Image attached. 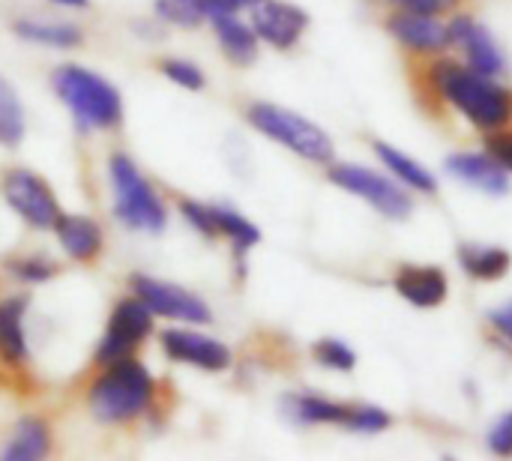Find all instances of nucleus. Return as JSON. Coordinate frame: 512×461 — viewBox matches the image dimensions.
Wrapping results in <instances>:
<instances>
[{
    "label": "nucleus",
    "mask_w": 512,
    "mask_h": 461,
    "mask_svg": "<svg viewBox=\"0 0 512 461\" xmlns=\"http://www.w3.org/2000/svg\"><path fill=\"white\" fill-rule=\"evenodd\" d=\"M3 198L30 228L48 231L60 219V204L54 198V189L27 168H12L3 177Z\"/></svg>",
    "instance_id": "0eeeda50"
},
{
    "label": "nucleus",
    "mask_w": 512,
    "mask_h": 461,
    "mask_svg": "<svg viewBox=\"0 0 512 461\" xmlns=\"http://www.w3.org/2000/svg\"><path fill=\"white\" fill-rule=\"evenodd\" d=\"M156 396L153 375L132 357L111 363L87 393V405L99 423H129L141 417Z\"/></svg>",
    "instance_id": "7ed1b4c3"
},
{
    "label": "nucleus",
    "mask_w": 512,
    "mask_h": 461,
    "mask_svg": "<svg viewBox=\"0 0 512 461\" xmlns=\"http://www.w3.org/2000/svg\"><path fill=\"white\" fill-rule=\"evenodd\" d=\"M213 219H216V231L234 243L237 255L249 252V249L261 240V231H258L246 216H240V213L231 210V207H213Z\"/></svg>",
    "instance_id": "b1692460"
},
{
    "label": "nucleus",
    "mask_w": 512,
    "mask_h": 461,
    "mask_svg": "<svg viewBox=\"0 0 512 461\" xmlns=\"http://www.w3.org/2000/svg\"><path fill=\"white\" fill-rule=\"evenodd\" d=\"M162 72L174 84H180L186 90H201L204 87V72L195 63H189V60H162Z\"/></svg>",
    "instance_id": "cd10ccee"
},
{
    "label": "nucleus",
    "mask_w": 512,
    "mask_h": 461,
    "mask_svg": "<svg viewBox=\"0 0 512 461\" xmlns=\"http://www.w3.org/2000/svg\"><path fill=\"white\" fill-rule=\"evenodd\" d=\"M24 300L12 297L0 303V357L9 366H21L27 360V339H24Z\"/></svg>",
    "instance_id": "6ab92c4d"
},
{
    "label": "nucleus",
    "mask_w": 512,
    "mask_h": 461,
    "mask_svg": "<svg viewBox=\"0 0 512 461\" xmlns=\"http://www.w3.org/2000/svg\"><path fill=\"white\" fill-rule=\"evenodd\" d=\"M54 93L72 111L78 129H117L123 123V99L120 90L102 75L66 63L51 75Z\"/></svg>",
    "instance_id": "f03ea898"
},
{
    "label": "nucleus",
    "mask_w": 512,
    "mask_h": 461,
    "mask_svg": "<svg viewBox=\"0 0 512 461\" xmlns=\"http://www.w3.org/2000/svg\"><path fill=\"white\" fill-rule=\"evenodd\" d=\"M285 414L300 426H345L351 417V405H339L321 396H288Z\"/></svg>",
    "instance_id": "a211bd4d"
},
{
    "label": "nucleus",
    "mask_w": 512,
    "mask_h": 461,
    "mask_svg": "<svg viewBox=\"0 0 512 461\" xmlns=\"http://www.w3.org/2000/svg\"><path fill=\"white\" fill-rule=\"evenodd\" d=\"M183 3H186V6H192V9H198L201 15H207V12H204V0H183Z\"/></svg>",
    "instance_id": "58836bf2"
},
{
    "label": "nucleus",
    "mask_w": 512,
    "mask_h": 461,
    "mask_svg": "<svg viewBox=\"0 0 512 461\" xmlns=\"http://www.w3.org/2000/svg\"><path fill=\"white\" fill-rule=\"evenodd\" d=\"M489 450L501 459H510L512 456V414H504L495 429L489 432Z\"/></svg>",
    "instance_id": "473e14b6"
},
{
    "label": "nucleus",
    "mask_w": 512,
    "mask_h": 461,
    "mask_svg": "<svg viewBox=\"0 0 512 461\" xmlns=\"http://www.w3.org/2000/svg\"><path fill=\"white\" fill-rule=\"evenodd\" d=\"M315 360L327 369H336V372H351L357 366V357L348 345H342L339 339H321L315 348H312Z\"/></svg>",
    "instance_id": "a878e982"
},
{
    "label": "nucleus",
    "mask_w": 512,
    "mask_h": 461,
    "mask_svg": "<svg viewBox=\"0 0 512 461\" xmlns=\"http://www.w3.org/2000/svg\"><path fill=\"white\" fill-rule=\"evenodd\" d=\"M255 0H204V12L207 18L213 15H237L243 9H252Z\"/></svg>",
    "instance_id": "72a5a7b5"
},
{
    "label": "nucleus",
    "mask_w": 512,
    "mask_h": 461,
    "mask_svg": "<svg viewBox=\"0 0 512 461\" xmlns=\"http://www.w3.org/2000/svg\"><path fill=\"white\" fill-rule=\"evenodd\" d=\"M387 3H393L396 9H405V12H420V15H435L438 12L435 0H387Z\"/></svg>",
    "instance_id": "c9c22d12"
},
{
    "label": "nucleus",
    "mask_w": 512,
    "mask_h": 461,
    "mask_svg": "<svg viewBox=\"0 0 512 461\" xmlns=\"http://www.w3.org/2000/svg\"><path fill=\"white\" fill-rule=\"evenodd\" d=\"M153 333V312L147 309L144 300L132 297V300H120L111 312L105 339L96 351V363L111 366L117 360L132 357V351Z\"/></svg>",
    "instance_id": "6e6552de"
},
{
    "label": "nucleus",
    "mask_w": 512,
    "mask_h": 461,
    "mask_svg": "<svg viewBox=\"0 0 512 461\" xmlns=\"http://www.w3.org/2000/svg\"><path fill=\"white\" fill-rule=\"evenodd\" d=\"M462 0H435V6H438V12L444 9V12H450V9H456Z\"/></svg>",
    "instance_id": "e433bc0d"
},
{
    "label": "nucleus",
    "mask_w": 512,
    "mask_h": 461,
    "mask_svg": "<svg viewBox=\"0 0 512 461\" xmlns=\"http://www.w3.org/2000/svg\"><path fill=\"white\" fill-rule=\"evenodd\" d=\"M387 30L399 39V45L408 54H417V57H435L444 48H450V30L435 15L396 9L387 18Z\"/></svg>",
    "instance_id": "f8f14e48"
},
{
    "label": "nucleus",
    "mask_w": 512,
    "mask_h": 461,
    "mask_svg": "<svg viewBox=\"0 0 512 461\" xmlns=\"http://www.w3.org/2000/svg\"><path fill=\"white\" fill-rule=\"evenodd\" d=\"M51 450V432L42 420H21L15 426V435L9 447L3 450L6 461H36Z\"/></svg>",
    "instance_id": "412c9836"
},
{
    "label": "nucleus",
    "mask_w": 512,
    "mask_h": 461,
    "mask_svg": "<svg viewBox=\"0 0 512 461\" xmlns=\"http://www.w3.org/2000/svg\"><path fill=\"white\" fill-rule=\"evenodd\" d=\"M486 153L492 159H498L507 171H512V126L498 129V132H486Z\"/></svg>",
    "instance_id": "2f4dec72"
},
{
    "label": "nucleus",
    "mask_w": 512,
    "mask_h": 461,
    "mask_svg": "<svg viewBox=\"0 0 512 461\" xmlns=\"http://www.w3.org/2000/svg\"><path fill=\"white\" fill-rule=\"evenodd\" d=\"M447 168L459 180H465V183H471L489 195H507L510 192L507 168L498 159H492L489 153H456L447 159Z\"/></svg>",
    "instance_id": "2eb2a0df"
},
{
    "label": "nucleus",
    "mask_w": 512,
    "mask_h": 461,
    "mask_svg": "<svg viewBox=\"0 0 512 461\" xmlns=\"http://www.w3.org/2000/svg\"><path fill=\"white\" fill-rule=\"evenodd\" d=\"M180 210H183L186 222H189L192 228H198L204 237L219 234V231H216V219H213V207H204V204H198V201H183Z\"/></svg>",
    "instance_id": "7c9ffc66"
},
{
    "label": "nucleus",
    "mask_w": 512,
    "mask_h": 461,
    "mask_svg": "<svg viewBox=\"0 0 512 461\" xmlns=\"http://www.w3.org/2000/svg\"><path fill=\"white\" fill-rule=\"evenodd\" d=\"M108 171H111V186H114V216L135 231L159 234L168 222V210L162 198L156 195V189L141 177L138 165L129 156L114 153L108 162Z\"/></svg>",
    "instance_id": "20e7f679"
},
{
    "label": "nucleus",
    "mask_w": 512,
    "mask_h": 461,
    "mask_svg": "<svg viewBox=\"0 0 512 461\" xmlns=\"http://www.w3.org/2000/svg\"><path fill=\"white\" fill-rule=\"evenodd\" d=\"M447 30H450V45L462 48L471 69H477L486 78L507 75V60H504L501 48L495 45V39L489 36V30L483 24H477L471 15H456L447 24Z\"/></svg>",
    "instance_id": "9d476101"
},
{
    "label": "nucleus",
    "mask_w": 512,
    "mask_h": 461,
    "mask_svg": "<svg viewBox=\"0 0 512 461\" xmlns=\"http://www.w3.org/2000/svg\"><path fill=\"white\" fill-rule=\"evenodd\" d=\"M489 324H492V330H495L501 339H507L512 345V303L501 306V309H492V312H489Z\"/></svg>",
    "instance_id": "f704fd0d"
},
{
    "label": "nucleus",
    "mask_w": 512,
    "mask_h": 461,
    "mask_svg": "<svg viewBox=\"0 0 512 461\" xmlns=\"http://www.w3.org/2000/svg\"><path fill=\"white\" fill-rule=\"evenodd\" d=\"M21 138H24V111L18 93L6 78H0V144L18 147Z\"/></svg>",
    "instance_id": "393cba45"
},
{
    "label": "nucleus",
    "mask_w": 512,
    "mask_h": 461,
    "mask_svg": "<svg viewBox=\"0 0 512 461\" xmlns=\"http://www.w3.org/2000/svg\"><path fill=\"white\" fill-rule=\"evenodd\" d=\"M63 252L72 261H93L102 249V228L87 216H63L54 225Z\"/></svg>",
    "instance_id": "dca6fc26"
},
{
    "label": "nucleus",
    "mask_w": 512,
    "mask_h": 461,
    "mask_svg": "<svg viewBox=\"0 0 512 461\" xmlns=\"http://www.w3.org/2000/svg\"><path fill=\"white\" fill-rule=\"evenodd\" d=\"M327 177L339 189H348V192L360 195L363 201H369L387 219H408L414 210V201L402 186H396L393 180H387L363 165H333Z\"/></svg>",
    "instance_id": "423d86ee"
},
{
    "label": "nucleus",
    "mask_w": 512,
    "mask_h": 461,
    "mask_svg": "<svg viewBox=\"0 0 512 461\" xmlns=\"http://www.w3.org/2000/svg\"><path fill=\"white\" fill-rule=\"evenodd\" d=\"M15 33L21 39H27V42L54 45V48H72V45H81V39H84L81 27L66 24V21H30V18H21V21H15Z\"/></svg>",
    "instance_id": "5701e85b"
},
{
    "label": "nucleus",
    "mask_w": 512,
    "mask_h": 461,
    "mask_svg": "<svg viewBox=\"0 0 512 461\" xmlns=\"http://www.w3.org/2000/svg\"><path fill=\"white\" fill-rule=\"evenodd\" d=\"M156 12L171 21V24H180V27H195L204 15L192 6H186L183 0H156Z\"/></svg>",
    "instance_id": "c85d7f7f"
},
{
    "label": "nucleus",
    "mask_w": 512,
    "mask_h": 461,
    "mask_svg": "<svg viewBox=\"0 0 512 461\" xmlns=\"http://www.w3.org/2000/svg\"><path fill=\"white\" fill-rule=\"evenodd\" d=\"M51 3H60V6H75V9H84L87 0H51Z\"/></svg>",
    "instance_id": "4c0bfd02"
},
{
    "label": "nucleus",
    "mask_w": 512,
    "mask_h": 461,
    "mask_svg": "<svg viewBox=\"0 0 512 461\" xmlns=\"http://www.w3.org/2000/svg\"><path fill=\"white\" fill-rule=\"evenodd\" d=\"M249 123L258 132H264L267 138L279 141L282 147H288L291 153H297L309 162H318V165L333 162L330 135L321 126H315L312 120L300 117L297 111H288V108H279L270 102H258L249 108Z\"/></svg>",
    "instance_id": "39448f33"
},
{
    "label": "nucleus",
    "mask_w": 512,
    "mask_h": 461,
    "mask_svg": "<svg viewBox=\"0 0 512 461\" xmlns=\"http://www.w3.org/2000/svg\"><path fill=\"white\" fill-rule=\"evenodd\" d=\"M9 267L24 282H45V279H51L57 273V267L51 261H45V258H21V261H12Z\"/></svg>",
    "instance_id": "c756f323"
},
{
    "label": "nucleus",
    "mask_w": 512,
    "mask_h": 461,
    "mask_svg": "<svg viewBox=\"0 0 512 461\" xmlns=\"http://www.w3.org/2000/svg\"><path fill=\"white\" fill-rule=\"evenodd\" d=\"M375 153H378L381 162H384L402 183H408L411 189H417V192H423V195H435V192H438V180H435L420 162H414L411 156L399 153L396 147H390V144H384V141H375Z\"/></svg>",
    "instance_id": "4be33fe9"
},
{
    "label": "nucleus",
    "mask_w": 512,
    "mask_h": 461,
    "mask_svg": "<svg viewBox=\"0 0 512 461\" xmlns=\"http://www.w3.org/2000/svg\"><path fill=\"white\" fill-rule=\"evenodd\" d=\"M459 264L468 276L480 279V282H498L510 273V252L498 249V246H474L465 243L459 249Z\"/></svg>",
    "instance_id": "aec40b11"
},
{
    "label": "nucleus",
    "mask_w": 512,
    "mask_h": 461,
    "mask_svg": "<svg viewBox=\"0 0 512 461\" xmlns=\"http://www.w3.org/2000/svg\"><path fill=\"white\" fill-rule=\"evenodd\" d=\"M162 348L171 360L204 369V372H225L231 366V351L204 333L192 330H165L162 333Z\"/></svg>",
    "instance_id": "ddd939ff"
},
{
    "label": "nucleus",
    "mask_w": 512,
    "mask_h": 461,
    "mask_svg": "<svg viewBox=\"0 0 512 461\" xmlns=\"http://www.w3.org/2000/svg\"><path fill=\"white\" fill-rule=\"evenodd\" d=\"M393 285L417 309H435L447 300V276L438 267L402 264L393 276Z\"/></svg>",
    "instance_id": "4468645a"
},
{
    "label": "nucleus",
    "mask_w": 512,
    "mask_h": 461,
    "mask_svg": "<svg viewBox=\"0 0 512 461\" xmlns=\"http://www.w3.org/2000/svg\"><path fill=\"white\" fill-rule=\"evenodd\" d=\"M132 291L138 300L147 303V309L153 315L183 321V324H210V306L198 294H192L180 285L138 273V276H132Z\"/></svg>",
    "instance_id": "1a4fd4ad"
},
{
    "label": "nucleus",
    "mask_w": 512,
    "mask_h": 461,
    "mask_svg": "<svg viewBox=\"0 0 512 461\" xmlns=\"http://www.w3.org/2000/svg\"><path fill=\"white\" fill-rule=\"evenodd\" d=\"M423 78L438 99L450 102L477 129L498 132L512 126V90L495 84V78H486L477 69L444 57L426 60Z\"/></svg>",
    "instance_id": "f257e3e1"
},
{
    "label": "nucleus",
    "mask_w": 512,
    "mask_h": 461,
    "mask_svg": "<svg viewBox=\"0 0 512 461\" xmlns=\"http://www.w3.org/2000/svg\"><path fill=\"white\" fill-rule=\"evenodd\" d=\"M306 24H309V15L297 9L294 3H285V0L252 3V30L258 33V39H264L273 48H282V51L294 48Z\"/></svg>",
    "instance_id": "9b49d317"
},
{
    "label": "nucleus",
    "mask_w": 512,
    "mask_h": 461,
    "mask_svg": "<svg viewBox=\"0 0 512 461\" xmlns=\"http://www.w3.org/2000/svg\"><path fill=\"white\" fill-rule=\"evenodd\" d=\"M345 429L360 432V435H378V432L390 429V417H387V411L372 408V405H351V417H348Z\"/></svg>",
    "instance_id": "bb28decb"
},
{
    "label": "nucleus",
    "mask_w": 512,
    "mask_h": 461,
    "mask_svg": "<svg viewBox=\"0 0 512 461\" xmlns=\"http://www.w3.org/2000/svg\"><path fill=\"white\" fill-rule=\"evenodd\" d=\"M213 30L231 63L249 66L258 57V33L249 24H243L237 15H213Z\"/></svg>",
    "instance_id": "f3484780"
}]
</instances>
